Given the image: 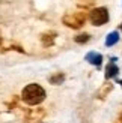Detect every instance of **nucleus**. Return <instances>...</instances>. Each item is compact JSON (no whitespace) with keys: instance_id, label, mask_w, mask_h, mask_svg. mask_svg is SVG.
Returning <instances> with one entry per match:
<instances>
[{"instance_id":"obj_1","label":"nucleus","mask_w":122,"mask_h":123,"mask_svg":"<svg viewBox=\"0 0 122 123\" xmlns=\"http://www.w3.org/2000/svg\"><path fill=\"white\" fill-rule=\"evenodd\" d=\"M23 101L29 104V105H38L42 101L45 99V90L41 87L39 84H27L26 87L23 89L21 93Z\"/></svg>"},{"instance_id":"obj_2","label":"nucleus","mask_w":122,"mask_h":123,"mask_svg":"<svg viewBox=\"0 0 122 123\" xmlns=\"http://www.w3.org/2000/svg\"><path fill=\"white\" fill-rule=\"evenodd\" d=\"M108 18L110 17H108V9L107 8H96V9H94L90 12V15H89L90 23H92L94 26H96V27L106 24L108 21Z\"/></svg>"},{"instance_id":"obj_3","label":"nucleus","mask_w":122,"mask_h":123,"mask_svg":"<svg viewBox=\"0 0 122 123\" xmlns=\"http://www.w3.org/2000/svg\"><path fill=\"white\" fill-rule=\"evenodd\" d=\"M118 66L115 65V59H112V62L106 66V78H113V77H116L118 75Z\"/></svg>"},{"instance_id":"obj_4","label":"nucleus","mask_w":122,"mask_h":123,"mask_svg":"<svg viewBox=\"0 0 122 123\" xmlns=\"http://www.w3.org/2000/svg\"><path fill=\"white\" fill-rule=\"evenodd\" d=\"M86 60L89 62V63H92V65H101V62H102V56L100 53H95V51H90L86 54Z\"/></svg>"},{"instance_id":"obj_5","label":"nucleus","mask_w":122,"mask_h":123,"mask_svg":"<svg viewBox=\"0 0 122 123\" xmlns=\"http://www.w3.org/2000/svg\"><path fill=\"white\" fill-rule=\"evenodd\" d=\"M118 41H119V33L118 32H112V33H108L107 38H106V45L107 47H112V45L116 44Z\"/></svg>"},{"instance_id":"obj_6","label":"nucleus","mask_w":122,"mask_h":123,"mask_svg":"<svg viewBox=\"0 0 122 123\" xmlns=\"http://www.w3.org/2000/svg\"><path fill=\"white\" fill-rule=\"evenodd\" d=\"M89 39H90V36L88 33H83V35L75 36V42H78V44H84V42H88Z\"/></svg>"},{"instance_id":"obj_7","label":"nucleus","mask_w":122,"mask_h":123,"mask_svg":"<svg viewBox=\"0 0 122 123\" xmlns=\"http://www.w3.org/2000/svg\"><path fill=\"white\" fill-rule=\"evenodd\" d=\"M50 81L53 84H59V83H62L63 81V75H57V77H51L50 78Z\"/></svg>"},{"instance_id":"obj_8","label":"nucleus","mask_w":122,"mask_h":123,"mask_svg":"<svg viewBox=\"0 0 122 123\" xmlns=\"http://www.w3.org/2000/svg\"><path fill=\"white\" fill-rule=\"evenodd\" d=\"M121 30H122V26H121Z\"/></svg>"},{"instance_id":"obj_9","label":"nucleus","mask_w":122,"mask_h":123,"mask_svg":"<svg viewBox=\"0 0 122 123\" xmlns=\"http://www.w3.org/2000/svg\"><path fill=\"white\" fill-rule=\"evenodd\" d=\"M121 84H122V81H121Z\"/></svg>"}]
</instances>
